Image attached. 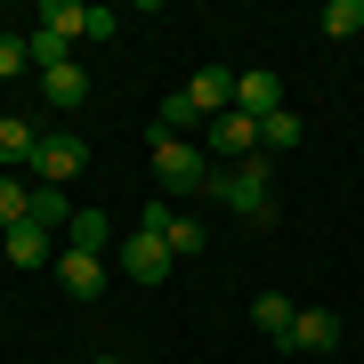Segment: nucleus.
Segmentation results:
<instances>
[{"mask_svg":"<svg viewBox=\"0 0 364 364\" xmlns=\"http://www.w3.org/2000/svg\"><path fill=\"white\" fill-rule=\"evenodd\" d=\"M210 146H186V138H154V178L170 186V195H203L210 186Z\"/></svg>","mask_w":364,"mask_h":364,"instance_id":"2","label":"nucleus"},{"mask_svg":"<svg viewBox=\"0 0 364 364\" xmlns=\"http://www.w3.org/2000/svg\"><path fill=\"white\" fill-rule=\"evenodd\" d=\"M291 316H299V308H291L284 291H259V299H251V324H259V332L275 340V348H284V332H291Z\"/></svg>","mask_w":364,"mask_h":364,"instance_id":"14","label":"nucleus"},{"mask_svg":"<svg viewBox=\"0 0 364 364\" xmlns=\"http://www.w3.org/2000/svg\"><path fill=\"white\" fill-rule=\"evenodd\" d=\"M235 105H243L251 122H267V114H284V81H275L267 65H251V73H235Z\"/></svg>","mask_w":364,"mask_h":364,"instance_id":"8","label":"nucleus"},{"mask_svg":"<svg viewBox=\"0 0 364 364\" xmlns=\"http://www.w3.org/2000/svg\"><path fill=\"white\" fill-rule=\"evenodd\" d=\"M33 227H73V203H65V186H33Z\"/></svg>","mask_w":364,"mask_h":364,"instance_id":"17","label":"nucleus"},{"mask_svg":"<svg viewBox=\"0 0 364 364\" xmlns=\"http://www.w3.org/2000/svg\"><path fill=\"white\" fill-rule=\"evenodd\" d=\"M97 364H122V356H97Z\"/></svg>","mask_w":364,"mask_h":364,"instance_id":"24","label":"nucleus"},{"mask_svg":"<svg viewBox=\"0 0 364 364\" xmlns=\"http://www.w3.org/2000/svg\"><path fill=\"white\" fill-rule=\"evenodd\" d=\"M33 65V49H25V33H0V81L9 73H25Z\"/></svg>","mask_w":364,"mask_h":364,"instance_id":"23","label":"nucleus"},{"mask_svg":"<svg viewBox=\"0 0 364 364\" xmlns=\"http://www.w3.org/2000/svg\"><path fill=\"white\" fill-rule=\"evenodd\" d=\"M9 259H16V267H49V259H57V251H49V227H33V219L9 227Z\"/></svg>","mask_w":364,"mask_h":364,"instance_id":"15","label":"nucleus"},{"mask_svg":"<svg viewBox=\"0 0 364 364\" xmlns=\"http://www.w3.org/2000/svg\"><path fill=\"white\" fill-rule=\"evenodd\" d=\"M41 33H57V41H90V9H81V0H41Z\"/></svg>","mask_w":364,"mask_h":364,"instance_id":"11","label":"nucleus"},{"mask_svg":"<svg viewBox=\"0 0 364 364\" xmlns=\"http://www.w3.org/2000/svg\"><path fill=\"white\" fill-rule=\"evenodd\" d=\"M25 219H33V186H25V178H0V235L25 227Z\"/></svg>","mask_w":364,"mask_h":364,"instance_id":"19","label":"nucleus"},{"mask_svg":"<svg viewBox=\"0 0 364 364\" xmlns=\"http://www.w3.org/2000/svg\"><path fill=\"white\" fill-rule=\"evenodd\" d=\"M41 97H49V105H81V97H90V73H81V65L41 73Z\"/></svg>","mask_w":364,"mask_h":364,"instance_id":"16","label":"nucleus"},{"mask_svg":"<svg viewBox=\"0 0 364 364\" xmlns=\"http://www.w3.org/2000/svg\"><path fill=\"white\" fill-rule=\"evenodd\" d=\"M186 130H203V105L186 97V90H170L162 114H154V138H186Z\"/></svg>","mask_w":364,"mask_h":364,"instance_id":"12","label":"nucleus"},{"mask_svg":"<svg viewBox=\"0 0 364 364\" xmlns=\"http://www.w3.org/2000/svg\"><path fill=\"white\" fill-rule=\"evenodd\" d=\"M49 267H57V284H65L73 299H97L105 291V259H97V251H57Z\"/></svg>","mask_w":364,"mask_h":364,"instance_id":"9","label":"nucleus"},{"mask_svg":"<svg viewBox=\"0 0 364 364\" xmlns=\"http://www.w3.org/2000/svg\"><path fill=\"white\" fill-rule=\"evenodd\" d=\"M203 195H219L235 219H275V186H267V154H251V162H227V170H210V186Z\"/></svg>","mask_w":364,"mask_h":364,"instance_id":"1","label":"nucleus"},{"mask_svg":"<svg viewBox=\"0 0 364 364\" xmlns=\"http://www.w3.org/2000/svg\"><path fill=\"white\" fill-rule=\"evenodd\" d=\"M138 227H146V235H162V243H170V259H195V251L210 243L203 219H178L170 203H146V210H138Z\"/></svg>","mask_w":364,"mask_h":364,"instance_id":"4","label":"nucleus"},{"mask_svg":"<svg viewBox=\"0 0 364 364\" xmlns=\"http://www.w3.org/2000/svg\"><path fill=\"white\" fill-rule=\"evenodd\" d=\"M65 251H97V259H105V210H73V227H65Z\"/></svg>","mask_w":364,"mask_h":364,"instance_id":"18","label":"nucleus"},{"mask_svg":"<svg viewBox=\"0 0 364 364\" xmlns=\"http://www.w3.org/2000/svg\"><path fill=\"white\" fill-rule=\"evenodd\" d=\"M25 49H33V65H41V73L73 65V41H57V33H25Z\"/></svg>","mask_w":364,"mask_h":364,"instance_id":"21","label":"nucleus"},{"mask_svg":"<svg viewBox=\"0 0 364 364\" xmlns=\"http://www.w3.org/2000/svg\"><path fill=\"white\" fill-rule=\"evenodd\" d=\"M210 154H227V162H251V154H259V122H251L243 105L210 114Z\"/></svg>","mask_w":364,"mask_h":364,"instance_id":"6","label":"nucleus"},{"mask_svg":"<svg viewBox=\"0 0 364 364\" xmlns=\"http://www.w3.org/2000/svg\"><path fill=\"white\" fill-rule=\"evenodd\" d=\"M81 162H90V146H81L73 130H49V138H41V146H33V162H25V170H33V178H41V186H65V178H73V170H81Z\"/></svg>","mask_w":364,"mask_h":364,"instance_id":"3","label":"nucleus"},{"mask_svg":"<svg viewBox=\"0 0 364 364\" xmlns=\"http://www.w3.org/2000/svg\"><path fill=\"white\" fill-rule=\"evenodd\" d=\"M122 275H130V284H162V275H170V243L146 235V227H130V235H122Z\"/></svg>","mask_w":364,"mask_h":364,"instance_id":"5","label":"nucleus"},{"mask_svg":"<svg viewBox=\"0 0 364 364\" xmlns=\"http://www.w3.org/2000/svg\"><path fill=\"white\" fill-rule=\"evenodd\" d=\"M284 348H291V356H324V348H340V316H332V308H299L291 332H284Z\"/></svg>","mask_w":364,"mask_h":364,"instance_id":"7","label":"nucleus"},{"mask_svg":"<svg viewBox=\"0 0 364 364\" xmlns=\"http://www.w3.org/2000/svg\"><path fill=\"white\" fill-rule=\"evenodd\" d=\"M284 146H299V114H267L259 122V154H284Z\"/></svg>","mask_w":364,"mask_h":364,"instance_id":"22","label":"nucleus"},{"mask_svg":"<svg viewBox=\"0 0 364 364\" xmlns=\"http://www.w3.org/2000/svg\"><path fill=\"white\" fill-rule=\"evenodd\" d=\"M33 146H41V130H33L25 114H0V162L25 170V162H33Z\"/></svg>","mask_w":364,"mask_h":364,"instance_id":"13","label":"nucleus"},{"mask_svg":"<svg viewBox=\"0 0 364 364\" xmlns=\"http://www.w3.org/2000/svg\"><path fill=\"white\" fill-rule=\"evenodd\" d=\"M186 97L203 105V122H210V114H227V105H235V73H227V65H203L195 81H186Z\"/></svg>","mask_w":364,"mask_h":364,"instance_id":"10","label":"nucleus"},{"mask_svg":"<svg viewBox=\"0 0 364 364\" xmlns=\"http://www.w3.org/2000/svg\"><path fill=\"white\" fill-rule=\"evenodd\" d=\"M332 41H348V33H364V0H324V16H316Z\"/></svg>","mask_w":364,"mask_h":364,"instance_id":"20","label":"nucleus"}]
</instances>
